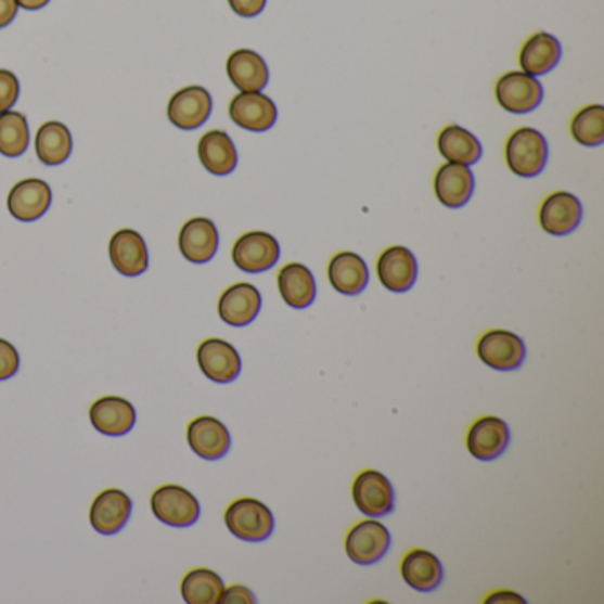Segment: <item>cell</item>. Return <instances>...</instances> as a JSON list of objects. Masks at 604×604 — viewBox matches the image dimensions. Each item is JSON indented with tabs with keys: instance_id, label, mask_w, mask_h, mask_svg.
<instances>
[{
	"instance_id": "1",
	"label": "cell",
	"mask_w": 604,
	"mask_h": 604,
	"mask_svg": "<svg viewBox=\"0 0 604 604\" xmlns=\"http://www.w3.org/2000/svg\"><path fill=\"white\" fill-rule=\"evenodd\" d=\"M226 525L236 539L247 542L267 541L275 530V517L256 498H240L226 511Z\"/></svg>"
},
{
	"instance_id": "2",
	"label": "cell",
	"mask_w": 604,
	"mask_h": 604,
	"mask_svg": "<svg viewBox=\"0 0 604 604\" xmlns=\"http://www.w3.org/2000/svg\"><path fill=\"white\" fill-rule=\"evenodd\" d=\"M505 160L509 169L522 178L541 175L548 162V142L541 131L519 128L509 137L505 145Z\"/></svg>"
},
{
	"instance_id": "3",
	"label": "cell",
	"mask_w": 604,
	"mask_h": 604,
	"mask_svg": "<svg viewBox=\"0 0 604 604\" xmlns=\"http://www.w3.org/2000/svg\"><path fill=\"white\" fill-rule=\"evenodd\" d=\"M151 511L158 522L176 528L192 527L201 516L197 498L176 484H165L151 494Z\"/></svg>"
},
{
	"instance_id": "4",
	"label": "cell",
	"mask_w": 604,
	"mask_h": 604,
	"mask_svg": "<svg viewBox=\"0 0 604 604\" xmlns=\"http://www.w3.org/2000/svg\"><path fill=\"white\" fill-rule=\"evenodd\" d=\"M388 528L376 519L357 523L346 537V553L358 566H373L390 550Z\"/></svg>"
},
{
	"instance_id": "5",
	"label": "cell",
	"mask_w": 604,
	"mask_h": 604,
	"mask_svg": "<svg viewBox=\"0 0 604 604\" xmlns=\"http://www.w3.org/2000/svg\"><path fill=\"white\" fill-rule=\"evenodd\" d=\"M477 355L488 368L507 373L522 368L527 348L519 335L507 330H491L477 343Z\"/></svg>"
},
{
	"instance_id": "6",
	"label": "cell",
	"mask_w": 604,
	"mask_h": 604,
	"mask_svg": "<svg viewBox=\"0 0 604 604\" xmlns=\"http://www.w3.org/2000/svg\"><path fill=\"white\" fill-rule=\"evenodd\" d=\"M281 245L265 231H252L237 237L232 247V261L245 273H262L275 267Z\"/></svg>"
},
{
	"instance_id": "7",
	"label": "cell",
	"mask_w": 604,
	"mask_h": 604,
	"mask_svg": "<svg viewBox=\"0 0 604 604\" xmlns=\"http://www.w3.org/2000/svg\"><path fill=\"white\" fill-rule=\"evenodd\" d=\"M497 100L500 107L511 114H528L539 107L544 97L542 86L536 77L525 72H511L497 82Z\"/></svg>"
},
{
	"instance_id": "8",
	"label": "cell",
	"mask_w": 604,
	"mask_h": 604,
	"mask_svg": "<svg viewBox=\"0 0 604 604\" xmlns=\"http://www.w3.org/2000/svg\"><path fill=\"white\" fill-rule=\"evenodd\" d=\"M198 368L214 383H232L242 373V358L236 348L222 338H206L197 349Z\"/></svg>"
},
{
	"instance_id": "9",
	"label": "cell",
	"mask_w": 604,
	"mask_h": 604,
	"mask_svg": "<svg viewBox=\"0 0 604 604\" xmlns=\"http://www.w3.org/2000/svg\"><path fill=\"white\" fill-rule=\"evenodd\" d=\"M211 111H214L211 94L201 86H190V88L179 89L175 97L170 98L167 116L179 130L192 131L208 121Z\"/></svg>"
},
{
	"instance_id": "10",
	"label": "cell",
	"mask_w": 604,
	"mask_h": 604,
	"mask_svg": "<svg viewBox=\"0 0 604 604\" xmlns=\"http://www.w3.org/2000/svg\"><path fill=\"white\" fill-rule=\"evenodd\" d=\"M229 116L232 123L243 130L262 133L275 126L279 111L273 100L261 91L240 92L237 97L232 98Z\"/></svg>"
},
{
	"instance_id": "11",
	"label": "cell",
	"mask_w": 604,
	"mask_h": 604,
	"mask_svg": "<svg viewBox=\"0 0 604 604\" xmlns=\"http://www.w3.org/2000/svg\"><path fill=\"white\" fill-rule=\"evenodd\" d=\"M354 500L360 513L383 517L394 511V488L390 480L376 470H365L354 483Z\"/></svg>"
},
{
	"instance_id": "12",
	"label": "cell",
	"mask_w": 604,
	"mask_h": 604,
	"mask_svg": "<svg viewBox=\"0 0 604 604\" xmlns=\"http://www.w3.org/2000/svg\"><path fill=\"white\" fill-rule=\"evenodd\" d=\"M261 293L256 285L240 282L223 291L218 300V316L234 329L247 326L261 312Z\"/></svg>"
},
{
	"instance_id": "13",
	"label": "cell",
	"mask_w": 604,
	"mask_h": 604,
	"mask_svg": "<svg viewBox=\"0 0 604 604\" xmlns=\"http://www.w3.org/2000/svg\"><path fill=\"white\" fill-rule=\"evenodd\" d=\"M187 440L194 454L208 461L222 460L231 449V433L215 416H197L190 422Z\"/></svg>"
},
{
	"instance_id": "14",
	"label": "cell",
	"mask_w": 604,
	"mask_h": 604,
	"mask_svg": "<svg viewBox=\"0 0 604 604\" xmlns=\"http://www.w3.org/2000/svg\"><path fill=\"white\" fill-rule=\"evenodd\" d=\"M52 190L43 179H24L11 189L8 209L20 222H35L49 211Z\"/></svg>"
},
{
	"instance_id": "15",
	"label": "cell",
	"mask_w": 604,
	"mask_h": 604,
	"mask_svg": "<svg viewBox=\"0 0 604 604\" xmlns=\"http://www.w3.org/2000/svg\"><path fill=\"white\" fill-rule=\"evenodd\" d=\"M511 433L505 421L498 416H483L474 422L466 436L470 454L480 461H493L507 450Z\"/></svg>"
},
{
	"instance_id": "16",
	"label": "cell",
	"mask_w": 604,
	"mask_h": 604,
	"mask_svg": "<svg viewBox=\"0 0 604 604\" xmlns=\"http://www.w3.org/2000/svg\"><path fill=\"white\" fill-rule=\"evenodd\" d=\"M89 419L98 433L105 436H125L133 429L137 421L136 408L123 397L105 396L92 402Z\"/></svg>"
},
{
	"instance_id": "17",
	"label": "cell",
	"mask_w": 604,
	"mask_h": 604,
	"mask_svg": "<svg viewBox=\"0 0 604 604\" xmlns=\"http://www.w3.org/2000/svg\"><path fill=\"white\" fill-rule=\"evenodd\" d=\"M131 500L121 489H105L94 498L89 519L98 534L114 536L125 528L130 519Z\"/></svg>"
},
{
	"instance_id": "18",
	"label": "cell",
	"mask_w": 604,
	"mask_h": 604,
	"mask_svg": "<svg viewBox=\"0 0 604 604\" xmlns=\"http://www.w3.org/2000/svg\"><path fill=\"white\" fill-rule=\"evenodd\" d=\"M583 217L580 198L567 192L548 195L539 211L541 228L553 236H566L576 231Z\"/></svg>"
},
{
	"instance_id": "19",
	"label": "cell",
	"mask_w": 604,
	"mask_h": 604,
	"mask_svg": "<svg viewBox=\"0 0 604 604\" xmlns=\"http://www.w3.org/2000/svg\"><path fill=\"white\" fill-rule=\"evenodd\" d=\"M112 267L121 275L139 277L150 267V254L144 237L133 229H121L111 237L108 245Z\"/></svg>"
},
{
	"instance_id": "20",
	"label": "cell",
	"mask_w": 604,
	"mask_h": 604,
	"mask_svg": "<svg viewBox=\"0 0 604 604\" xmlns=\"http://www.w3.org/2000/svg\"><path fill=\"white\" fill-rule=\"evenodd\" d=\"M217 226L209 218H192L179 231V250L194 265L211 261L218 250Z\"/></svg>"
},
{
	"instance_id": "21",
	"label": "cell",
	"mask_w": 604,
	"mask_h": 604,
	"mask_svg": "<svg viewBox=\"0 0 604 604\" xmlns=\"http://www.w3.org/2000/svg\"><path fill=\"white\" fill-rule=\"evenodd\" d=\"M377 279L391 293H407L419 275V265L407 247H390L383 252L376 265Z\"/></svg>"
},
{
	"instance_id": "22",
	"label": "cell",
	"mask_w": 604,
	"mask_h": 604,
	"mask_svg": "<svg viewBox=\"0 0 604 604\" xmlns=\"http://www.w3.org/2000/svg\"><path fill=\"white\" fill-rule=\"evenodd\" d=\"M475 178L468 165H441L436 172L435 194L447 208H463L474 195Z\"/></svg>"
},
{
	"instance_id": "23",
	"label": "cell",
	"mask_w": 604,
	"mask_h": 604,
	"mask_svg": "<svg viewBox=\"0 0 604 604\" xmlns=\"http://www.w3.org/2000/svg\"><path fill=\"white\" fill-rule=\"evenodd\" d=\"M198 160L209 175L228 176L236 169V145L222 130H211L201 137L197 145Z\"/></svg>"
},
{
	"instance_id": "24",
	"label": "cell",
	"mask_w": 604,
	"mask_h": 604,
	"mask_svg": "<svg viewBox=\"0 0 604 604\" xmlns=\"http://www.w3.org/2000/svg\"><path fill=\"white\" fill-rule=\"evenodd\" d=\"M228 75L242 92H256L267 88L270 80L267 63L254 50H236L228 59Z\"/></svg>"
},
{
	"instance_id": "25",
	"label": "cell",
	"mask_w": 604,
	"mask_h": 604,
	"mask_svg": "<svg viewBox=\"0 0 604 604\" xmlns=\"http://www.w3.org/2000/svg\"><path fill=\"white\" fill-rule=\"evenodd\" d=\"M329 279L340 295H360L368 287V265L355 252H340L330 261Z\"/></svg>"
},
{
	"instance_id": "26",
	"label": "cell",
	"mask_w": 604,
	"mask_h": 604,
	"mask_svg": "<svg viewBox=\"0 0 604 604\" xmlns=\"http://www.w3.org/2000/svg\"><path fill=\"white\" fill-rule=\"evenodd\" d=\"M401 575L411 589L430 592L444 581V566L435 553L427 550H413L402 558Z\"/></svg>"
},
{
	"instance_id": "27",
	"label": "cell",
	"mask_w": 604,
	"mask_h": 604,
	"mask_svg": "<svg viewBox=\"0 0 604 604\" xmlns=\"http://www.w3.org/2000/svg\"><path fill=\"white\" fill-rule=\"evenodd\" d=\"M282 300L293 309H307L316 300V281L312 271L300 262H291L279 273Z\"/></svg>"
},
{
	"instance_id": "28",
	"label": "cell",
	"mask_w": 604,
	"mask_h": 604,
	"mask_svg": "<svg viewBox=\"0 0 604 604\" xmlns=\"http://www.w3.org/2000/svg\"><path fill=\"white\" fill-rule=\"evenodd\" d=\"M561 57L562 47L558 39L548 33H537L528 39L527 43L523 44L519 64H522L523 72L528 75L541 77L555 68Z\"/></svg>"
},
{
	"instance_id": "29",
	"label": "cell",
	"mask_w": 604,
	"mask_h": 604,
	"mask_svg": "<svg viewBox=\"0 0 604 604\" xmlns=\"http://www.w3.org/2000/svg\"><path fill=\"white\" fill-rule=\"evenodd\" d=\"M438 150L444 155L445 160L452 164L474 165L483 156V145L479 139L464 130L461 126H447L438 137Z\"/></svg>"
},
{
	"instance_id": "30",
	"label": "cell",
	"mask_w": 604,
	"mask_h": 604,
	"mask_svg": "<svg viewBox=\"0 0 604 604\" xmlns=\"http://www.w3.org/2000/svg\"><path fill=\"white\" fill-rule=\"evenodd\" d=\"M72 131L63 123H44L36 133V155L44 165L64 164L72 155Z\"/></svg>"
},
{
	"instance_id": "31",
	"label": "cell",
	"mask_w": 604,
	"mask_h": 604,
	"mask_svg": "<svg viewBox=\"0 0 604 604\" xmlns=\"http://www.w3.org/2000/svg\"><path fill=\"white\" fill-rule=\"evenodd\" d=\"M223 589L226 587H223L222 578L215 570L197 567L184 576L183 583H181V595H183L184 603L215 604L220 601Z\"/></svg>"
},
{
	"instance_id": "32",
	"label": "cell",
	"mask_w": 604,
	"mask_h": 604,
	"mask_svg": "<svg viewBox=\"0 0 604 604\" xmlns=\"http://www.w3.org/2000/svg\"><path fill=\"white\" fill-rule=\"evenodd\" d=\"M30 131L27 117L22 112L8 111L0 114V155L16 158L29 147Z\"/></svg>"
},
{
	"instance_id": "33",
	"label": "cell",
	"mask_w": 604,
	"mask_h": 604,
	"mask_svg": "<svg viewBox=\"0 0 604 604\" xmlns=\"http://www.w3.org/2000/svg\"><path fill=\"white\" fill-rule=\"evenodd\" d=\"M570 133L578 144L595 147L604 142V107L590 105L581 108L570 123Z\"/></svg>"
},
{
	"instance_id": "34",
	"label": "cell",
	"mask_w": 604,
	"mask_h": 604,
	"mask_svg": "<svg viewBox=\"0 0 604 604\" xmlns=\"http://www.w3.org/2000/svg\"><path fill=\"white\" fill-rule=\"evenodd\" d=\"M20 97V82L15 73L0 69V114L11 111Z\"/></svg>"
},
{
	"instance_id": "35",
	"label": "cell",
	"mask_w": 604,
	"mask_h": 604,
	"mask_svg": "<svg viewBox=\"0 0 604 604\" xmlns=\"http://www.w3.org/2000/svg\"><path fill=\"white\" fill-rule=\"evenodd\" d=\"M20 355L13 344L0 338V382L11 380L18 373Z\"/></svg>"
},
{
	"instance_id": "36",
	"label": "cell",
	"mask_w": 604,
	"mask_h": 604,
	"mask_svg": "<svg viewBox=\"0 0 604 604\" xmlns=\"http://www.w3.org/2000/svg\"><path fill=\"white\" fill-rule=\"evenodd\" d=\"M229 5L236 15L243 16V18H254V16L261 15L267 0H229Z\"/></svg>"
},
{
	"instance_id": "37",
	"label": "cell",
	"mask_w": 604,
	"mask_h": 604,
	"mask_svg": "<svg viewBox=\"0 0 604 604\" xmlns=\"http://www.w3.org/2000/svg\"><path fill=\"white\" fill-rule=\"evenodd\" d=\"M218 603L223 604H250L256 603V595L252 594V590L243 586H232L228 590L223 589V594L220 595Z\"/></svg>"
},
{
	"instance_id": "38",
	"label": "cell",
	"mask_w": 604,
	"mask_h": 604,
	"mask_svg": "<svg viewBox=\"0 0 604 604\" xmlns=\"http://www.w3.org/2000/svg\"><path fill=\"white\" fill-rule=\"evenodd\" d=\"M18 13V2L16 0H0V29L16 18Z\"/></svg>"
},
{
	"instance_id": "39",
	"label": "cell",
	"mask_w": 604,
	"mask_h": 604,
	"mask_svg": "<svg viewBox=\"0 0 604 604\" xmlns=\"http://www.w3.org/2000/svg\"><path fill=\"white\" fill-rule=\"evenodd\" d=\"M16 2H18V8H24V10L27 11H36L49 4L50 0H16Z\"/></svg>"
}]
</instances>
